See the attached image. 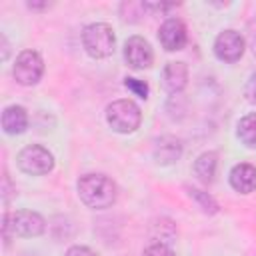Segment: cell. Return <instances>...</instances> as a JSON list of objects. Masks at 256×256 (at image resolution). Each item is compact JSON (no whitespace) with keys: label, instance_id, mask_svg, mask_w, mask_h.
I'll return each instance as SVG.
<instances>
[{"label":"cell","instance_id":"cell-1","mask_svg":"<svg viewBox=\"0 0 256 256\" xmlns=\"http://www.w3.org/2000/svg\"><path fill=\"white\" fill-rule=\"evenodd\" d=\"M78 196L88 208L104 210L116 202V184L104 174H86L78 180Z\"/></svg>","mask_w":256,"mask_h":256},{"label":"cell","instance_id":"cell-2","mask_svg":"<svg viewBox=\"0 0 256 256\" xmlns=\"http://www.w3.org/2000/svg\"><path fill=\"white\" fill-rule=\"evenodd\" d=\"M82 46L92 58H108L116 46L114 30L106 22L88 24L82 32Z\"/></svg>","mask_w":256,"mask_h":256},{"label":"cell","instance_id":"cell-3","mask_svg":"<svg viewBox=\"0 0 256 256\" xmlns=\"http://www.w3.org/2000/svg\"><path fill=\"white\" fill-rule=\"evenodd\" d=\"M106 120L120 134L134 132L142 122V112L132 100H114L106 108Z\"/></svg>","mask_w":256,"mask_h":256},{"label":"cell","instance_id":"cell-4","mask_svg":"<svg viewBox=\"0 0 256 256\" xmlns=\"http://www.w3.org/2000/svg\"><path fill=\"white\" fill-rule=\"evenodd\" d=\"M4 232L20 238H34L44 232V218L32 210H14L4 216Z\"/></svg>","mask_w":256,"mask_h":256},{"label":"cell","instance_id":"cell-5","mask_svg":"<svg viewBox=\"0 0 256 256\" xmlns=\"http://www.w3.org/2000/svg\"><path fill=\"white\" fill-rule=\"evenodd\" d=\"M16 162L22 172L32 174V176L48 174L54 168V156L48 152V148H44L40 144H30V146L22 148Z\"/></svg>","mask_w":256,"mask_h":256},{"label":"cell","instance_id":"cell-6","mask_svg":"<svg viewBox=\"0 0 256 256\" xmlns=\"http://www.w3.org/2000/svg\"><path fill=\"white\" fill-rule=\"evenodd\" d=\"M12 74H14L16 82L22 84V86L36 84L42 78V74H44L42 56L36 50H24V52H20L18 58H16V64H14Z\"/></svg>","mask_w":256,"mask_h":256},{"label":"cell","instance_id":"cell-7","mask_svg":"<svg viewBox=\"0 0 256 256\" xmlns=\"http://www.w3.org/2000/svg\"><path fill=\"white\" fill-rule=\"evenodd\" d=\"M124 58L130 68L142 70V68L152 66L154 52H152V46L148 44V40H144L142 36H132L124 44Z\"/></svg>","mask_w":256,"mask_h":256},{"label":"cell","instance_id":"cell-8","mask_svg":"<svg viewBox=\"0 0 256 256\" xmlns=\"http://www.w3.org/2000/svg\"><path fill=\"white\" fill-rule=\"evenodd\" d=\"M214 52L222 62H236L244 54V38L236 30H224L216 36L214 42Z\"/></svg>","mask_w":256,"mask_h":256},{"label":"cell","instance_id":"cell-9","mask_svg":"<svg viewBox=\"0 0 256 256\" xmlns=\"http://www.w3.org/2000/svg\"><path fill=\"white\" fill-rule=\"evenodd\" d=\"M186 38H188L186 36V26L180 18H168L158 30V40L168 52L182 50L184 44H186Z\"/></svg>","mask_w":256,"mask_h":256},{"label":"cell","instance_id":"cell-10","mask_svg":"<svg viewBox=\"0 0 256 256\" xmlns=\"http://www.w3.org/2000/svg\"><path fill=\"white\" fill-rule=\"evenodd\" d=\"M188 84V68L184 62H168L162 70V86L170 94H178Z\"/></svg>","mask_w":256,"mask_h":256},{"label":"cell","instance_id":"cell-11","mask_svg":"<svg viewBox=\"0 0 256 256\" xmlns=\"http://www.w3.org/2000/svg\"><path fill=\"white\" fill-rule=\"evenodd\" d=\"M230 184L236 192L250 194L256 190V168L250 164H236L230 172Z\"/></svg>","mask_w":256,"mask_h":256},{"label":"cell","instance_id":"cell-12","mask_svg":"<svg viewBox=\"0 0 256 256\" xmlns=\"http://www.w3.org/2000/svg\"><path fill=\"white\" fill-rule=\"evenodd\" d=\"M182 154V144L174 136H162L154 144V160L158 164H172L180 158Z\"/></svg>","mask_w":256,"mask_h":256},{"label":"cell","instance_id":"cell-13","mask_svg":"<svg viewBox=\"0 0 256 256\" xmlns=\"http://www.w3.org/2000/svg\"><path fill=\"white\" fill-rule=\"evenodd\" d=\"M2 128L6 134H22L28 128V114L22 106H6L2 112Z\"/></svg>","mask_w":256,"mask_h":256},{"label":"cell","instance_id":"cell-14","mask_svg":"<svg viewBox=\"0 0 256 256\" xmlns=\"http://www.w3.org/2000/svg\"><path fill=\"white\" fill-rule=\"evenodd\" d=\"M216 166H218V156H216V152H204V154H200L198 160L194 162V172H196V176H198L202 182L210 184V182L214 180V176H216Z\"/></svg>","mask_w":256,"mask_h":256},{"label":"cell","instance_id":"cell-15","mask_svg":"<svg viewBox=\"0 0 256 256\" xmlns=\"http://www.w3.org/2000/svg\"><path fill=\"white\" fill-rule=\"evenodd\" d=\"M238 138L248 148H256V114H248L238 122Z\"/></svg>","mask_w":256,"mask_h":256},{"label":"cell","instance_id":"cell-16","mask_svg":"<svg viewBox=\"0 0 256 256\" xmlns=\"http://www.w3.org/2000/svg\"><path fill=\"white\" fill-rule=\"evenodd\" d=\"M188 194L192 196V198H196L200 204H202V208H204V212H216V208H218V204L206 194V192H202V190H196V188H188Z\"/></svg>","mask_w":256,"mask_h":256},{"label":"cell","instance_id":"cell-17","mask_svg":"<svg viewBox=\"0 0 256 256\" xmlns=\"http://www.w3.org/2000/svg\"><path fill=\"white\" fill-rule=\"evenodd\" d=\"M124 84H126V88L132 90L136 96H140V98H148V84H146V82L136 80V78H126Z\"/></svg>","mask_w":256,"mask_h":256},{"label":"cell","instance_id":"cell-18","mask_svg":"<svg viewBox=\"0 0 256 256\" xmlns=\"http://www.w3.org/2000/svg\"><path fill=\"white\" fill-rule=\"evenodd\" d=\"M144 256H174V252H172L166 244L156 242V244H152V246H148V248L144 250Z\"/></svg>","mask_w":256,"mask_h":256},{"label":"cell","instance_id":"cell-19","mask_svg":"<svg viewBox=\"0 0 256 256\" xmlns=\"http://www.w3.org/2000/svg\"><path fill=\"white\" fill-rule=\"evenodd\" d=\"M66 256H96V252H92L86 246H72V248H68Z\"/></svg>","mask_w":256,"mask_h":256},{"label":"cell","instance_id":"cell-20","mask_svg":"<svg viewBox=\"0 0 256 256\" xmlns=\"http://www.w3.org/2000/svg\"><path fill=\"white\" fill-rule=\"evenodd\" d=\"M246 96H248V100L250 102H256V74L248 80V84H246Z\"/></svg>","mask_w":256,"mask_h":256},{"label":"cell","instance_id":"cell-21","mask_svg":"<svg viewBox=\"0 0 256 256\" xmlns=\"http://www.w3.org/2000/svg\"><path fill=\"white\" fill-rule=\"evenodd\" d=\"M50 4H38V2H28V8H36V10H40V8H48Z\"/></svg>","mask_w":256,"mask_h":256},{"label":"cell","instance_id":"cell-22","mask_svg":"<svg viewBox=\"0 0 256 256\" xmlns=\"http://www.w3.org/2000/svg\"><path fill=\"white\" fill-rule=\"evenodd\" d=\"M252 52L256 54V32L252 34Z\"/></svg>","mask_w":256,"mask_h":256}]
</instances>
